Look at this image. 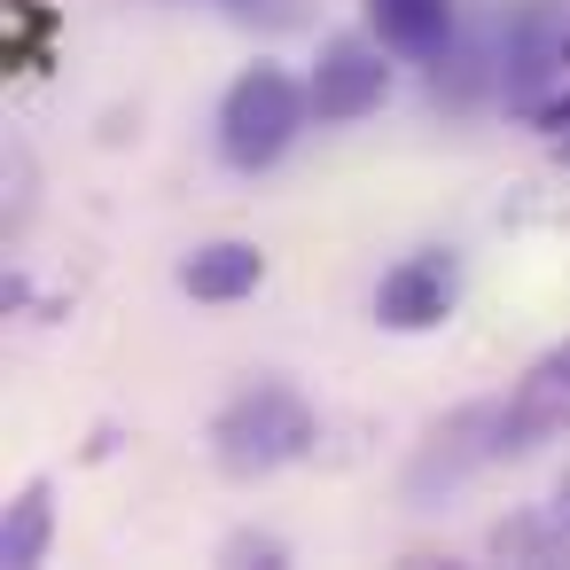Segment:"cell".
I'll list each match as a JSON object with an SVG mask.
<instances>
[{
	"mask_svg": "<svg viewBox=\"0 0 570 570\" xmlns=\"http://www.w3.org/2000/svg\"><path fill=\"white\" fill-rule=\"evenodd\" d=\"M297 453H313V406L289 391V383H250L219 406L212 422V461L235 476V484H258L274 469H289Z\"/></svg>",
	"mask_w": 570,
	"mask_h": 570,
	"instance_id": "1",
	"label": "cell"
},
{
	"mask_svg": "<svg viewBox=\"0 0 570 570\" xmlns=\"http://www.w3.org/2000/svg\"><path fill=\"white\" fill-rule=\"evenodd\" d=\"M305 118H313V95H305L282 63H250V71L227 87V102H219V157H227L235 173H266V165L297 141Z\"/></svg>",
	"mask_w": 570,
	"mask_h": 570,
	"instance_id": "2",
	"label": "cell"
},
{
	"mask_svg": "<svg viewBox=\"0 0 570 570\" xmlns=\"http://www.w3.org/2000/svg\"><path fill=\"white\" fill-rule=\"evenodd\" d=\"M500 453H508V399H476V406H461L453 422L430 430V445H422L414 469H406V492H414V500H438V484L453 492L469 469H484V461H500Z\"/></svg>",
	"mask_w": 570,
	"mask_h": 570,
	"instance_id": "3",
	"label": "cell"
},
{
	"mask_svg": "<svg viewBox=\"0 0 570 570\" xmlns=\"http://www.w3.org/2000/svg\"><path fill=\"white\" fill-rule=\"evenodd\" d=\"M305 95H313V118H321V126H352V118L383 110V95H391V63H383L375 40L336 32V40L321 48L313 79H305Z\"/></svg>",
	"mask_w": 570,
	"mask_h": 570,
	"instance_id": "4",
	"label": "cell"
},
{
	"mask_svg": "<svg viewBox=\"0 0 570 570\" xmlns=\"http://www.w3.org/2000/svg\"><path fill=\"white\" fill-rule=\"evenodd\" d=\"M453 297H461L453 258H445V250H414V258H399V266L375 282V321L399 328V336H422V328H438V321L453 313Z\"/></svg>",
	"mask_w": 570,
	"mask_h": 570,
	"instance_id": "5",
	"label": "cell"
},
{
	"mask_svg": "<svg viewBox=\"0 0 570 570\" xmlns=\"http://www.w3.org/2000/svg\"><path fill=\"white\" fill-rule=\"evenodd\" d=\"M539 438H570V344L539 352L531 375L508 399V453L539 445Z\"/></svg>",
	"mask_w": 570,
	"mask_h": 570,
	"instance_id": "6",
	"label": "cell"
},
{
	"mask_svg": "<svg viewBox=\"0 0 570 570\" xmlns=\"http://www.w3.org/2000/svg\"><path fill=\"white\" fill-rule=\"evenodd\" d=\"M266 282V250L258 243H196L188 258H180V289L196 297V305H235V297H250Z\"/></svg>",
	"mask_w": 570,
	"mask_h": 570,
	"instance_id": "7",
	"label": "cell"
},
{
	"mask_svg": "<svg viewBox=\"0 0 570 570\" xmlns=\"http://www.w3.org/2000/svg\"><path fill=\"white\" fill-rule=\"evenodd\" d=\"M48 539H56V492H48V476H32V484L9 500V523H0V562H9V570H32V562L48 554Z\"/></svg>",
	"mask_w": 570,
	"mask_h": 570,
	"instance_id": "8",
	"label": "cell"
},
{
	"mask_svg": "<svg viewBox=\"0 0 570 570\" xmlns=\"http://www.w3.org/2000/svg\"><path fill=\"white\" fill-rule=\"evenodd\" d=\"M367 24H375L383 48L422 56V48H438L453 32V0H367Z\"/></svg>",
	"mask_w": 570,
	"mask_h": 570,
	"instance_id": "9",
	"label": "cell"
},
{
	"mask_svg": "<svg viewBox=\"0 0 570 570\" xmlns=\"http://www.w3.org/2000/svg\"><path fill=\"white\" fill-rule=\"evenodd\" d=\"M219 9L243 32H305L313 24V0H219Z\"/></svg>",
	"mask_w": 570,
	"mask_h": 570,
	"instance_id": "10",
	"label": "cell"
},
{
	"mask_svg": "<svg viewBox=\"0 0 570 570\" xmlns=\"http://www.w3.org/2000/svg\"><path fill=\"white\" fill-rule=\"evenodd\" d=\"M547 523H554V539L570 547V469H562V484H554V500H547Z\"/></svg>",
	"mask_w": 570,
	"mask_h": 570,
	"instance_id": "11",
	"label": "cell"
},
{
	"mask_svg": "<svg viewBox=\"0 0 570 570\" xmlns=\"http://www.w3.org/2000/svg\"><path fill=\"white\" fill-rule=\"evenodd\" d=\"M227 554H258V562H282V547H274V539H250V531H243V539H235Z\"/></svg>",
	"mask_w": 570,
	"mask_h": 570,
	"instance_id": "12",
	"label": "cell"
},
{
	"mask_svg": "<svg viewBox=\"0 0 570 570\" xmlns=\"http://www.w3.org/2000/svg\"><path fill=\"white\" fill-rule=\"evenodd\" d=\"M554 157H570V141H554Z\"/></svg>",
	"mask_w": 570,
	"mask_h": 570,
	"instance_id": "13",
	"label": "cell"
}]
</instances>
